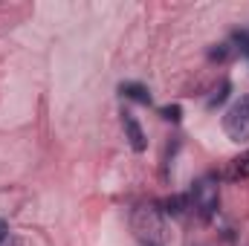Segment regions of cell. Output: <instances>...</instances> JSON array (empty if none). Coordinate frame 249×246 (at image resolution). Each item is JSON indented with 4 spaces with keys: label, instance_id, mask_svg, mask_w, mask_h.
<instances>
[{
    "label": "cell",
    "instance_id": "cell-1",
    "mask_svg": "<svg viewBox=\"0 0 249 246\" xmlns=\"http://www.w3.org/2000/svg\"><path fill=\"white\" fill-rule=\"evenodd\" d=\"M130 229H133L136 241L142 246H162L165 244V214H162V209L154 206V203L133 209Z\"/></svg>",
    "mask_w": 249,
    "mask_h": 246
},
{
    "label": "cell",
    "instance_id": "cell-11",
    "mask_svg": "<svg viewBox=\"0 0 249 246\" xmlns=\"http://www.w3.org/2000/svg\"><path fill=\"white\" fill-rule=\"evenodd\" d=\"M209 55H212V58H217V61H223V58L229 55V44H217V50H212Z\"/></svg>",
    "mask_w": 249,
    "mask_h": 246
},
{
    "label": "cell",
    "instance_id": "cell-12",
    "mask_svg": "<svg viewBox=\"0 0 249 246\" xmlns=\"http://www.w3.org/2000/svg\"><path fill=\"white\" fill-rule=\"evenodd\" d=\"M6 235H9V223H6V220L0 217V244L6 241Z\"/></svg>",
    "mask_w": 249,
    "mask_h": 246
},
{
    "label": "cell",
    "instance_id": "cell-7",
    "mask_svg": "<svg viewBox=\"0 0 249 246\" xmlns=\"http://www.w3.org/2000/svg\"><path fill=\"white\" fill-rule=\"evenodd\" d=\"M119 90H122V96L133 99V102H139V105H151V93H148V87H142V84H136V81H124Z\"/></svg>",
    "mask_w": 249,
    "mask_h": 246
},
{
    "label": "cell",
    "instance_id": "cell-10",
    "mask_svg": "<svg viewBox=\"0 0 249 246\" xmlns=\"http://www.w3.org/2000/svg\"><path fill=\"white\" fill-rule=\"evenodd\" d=\"M160 116L168 119V122H180V107H177V105H168V107L160 110Z\"/></svg>",
    "mask_w": 249,
    "mask_h": 246
},
{
    "label": "cell",
    "instance_id": "cell-5",
    "mask_svg": "<svg viewBox=\"0 0 249 246\" xmlns=\"http://www.w3.org/2000/svg\"><path fill=\"white\" fill-rule=\"evenodd\" d=\"M186 209H191L188 194H174V197H168V200L162 203V214H171V217H183Z\"/></svg>",
    "mask_w": 249,
    "mask_h": 246
},
{
    "label": "cell",
    "instance_id": "cell-3",
    "mask_svg": "<svg viewBox=\"0 0 249 246\" xmlns=\"http://www.w3.org/2000/svg\"><path fill=\"white\" fill-rule=\"evenodd\" d=\"M223 130L232 142H247L249 139V93L241 96L229 107V113L223 116Z\"/></svg>",
    "mask_w": 249,
    "mask_h": 246
},
{
    "label": "cell",
    "instance_id": "cell-4",
    "mask_svg": "<svg viewBox=\"0 0 249 246\" xmlns=\"http://www.w3.org/2000/svg\"><path fill=\"white\" fill-rule=\"evenodd\" d=\"M122 124H124V136H127V142H130V148L136 151V154H142L145 151V133H142V127H139V122L130 116V113H124L122 116Z\"/></svg>",
    "mask_w": 249,
    "mask_h": 246
},
{
    "label": "cell",
    "instance_id": "cell-9",
    "mask_svg": "<svg viewBox=\"0 0 249 246\" xmlns=\"http://www.w3.org/2000/svg\"><path fill=\"white\" fill-rule=\"evenodd\" d=\"M235 44H238V50H241L244 55H249V29H244V32H235Z\"/></svg>",
    "mask_w": 249,
    "mask_h": 246
},
{
    "label": "cell",
    "instance_id": "cell-8",
    "mask_svg": "<svg viewBox=\"0 0 249 246\" xmlns=\"http://www.w3.org/2000/svg\"><path fill=\"white\" fill-rule=\"evenodd\" d=\"M229 90H232V84L229 81H220V87L214 90V96L209 99V107H217V105H223L226 99H229Z\"/></svg>",
    "mask_w": 249,
    "mask_h": 246
},
{
    "label": "cell",
    "instance_id": "cell-2",
    "mask_svg": "<svg viewBox=\"0 0 249 246\" xmlns=\"http://www.w3.org/2000/svg\"><path fill=\"white\" fill-rule=\"evenodd\" d=\"M188 200H191V209H194L203 220H212L214 211H217V203H220V185H217V177H214V174L200 177V180L194 183V188H191Z\"/></svg>",
    "mask_w": 249,
    "mask_h": 246
},
{
    "label": "cell",
    "instance_id": "cell-6",
    "mask_svg": "<svg viewBox=\"0 0 249 246\" xmlns=\"http://www.w3.org/2000/svg\"><path fill=\"white\" fill-rule=\"evenodd\" d=\"M226 177L229 180H247L249 177V151H244L241 157H235L232 162H229V168H226Z\"/></svg>",
    "mask_w": 249,
    "mask_h": 246
}]
</instances>
